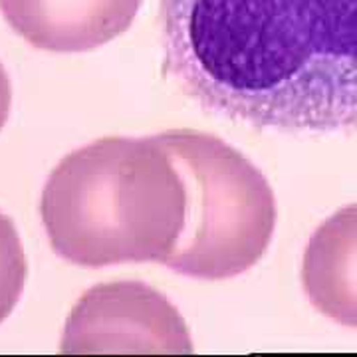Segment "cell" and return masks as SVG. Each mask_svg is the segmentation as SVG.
I'll return each mask as SVG.
<instances>
[{
	"instance_id": "obj_4",
	"label": "cell",
	"mask_w": 357,
	"mask_h": 357,
	"mask_svg": "<svg viewBox=\"0 0 357 357\" xmlns=\"http://www.w3.org/2000/svg\"><path fill=\"white\" fill-rule=\"evenodd\" d=\"M64 354H191L178 310L143 282L98 284L66 319Z\"/></svg>"
},
{
	"instance_id": "obj_3",
	"label": "cell",
	"mask_w": 357,
	"mask_h": 357,
	"mask_svg": "<svg viewBox=\"0 0 357 357\" xmlns=\"http://www.w3.org/2000/svg\"><path fill=\"white\" fill-rule=\"evenodd\" d=\"M187 189V218L163 266L199 280H227L264 256L276 227L272 187L246 155L191 129L159 135Z\"/></svg>"
},
{
	"instance_id": "obj_8",
	"label": "cell",
	"mask_w": 357,
	"mask_h": 357,
	"mask_svg": "<svg viewBox=\"0 0 357 357\" xmlns=\"http://www.w3.org/2000/svg\"><path fill=\"white\" fill-rule=\"evenodd\" d=\"M10 105H13V84H10L6 68L0 62V129L8 121Z\"/></svg>"
},
{
	"instance_id": "obj_6",
	"label": "cell",
	"mask_w": 357,
	"mask_h": 357,
	"mask_svg": "<svg viewBox=\"0 0 357 357\" xmlns=\"http://www.w3.org/2000/svg\"><path fill=\"white\" fill-rule=\"evenodd\" d=\"M302 280L314 306L357 328V204L340 211L312 236Z\"/></svg>"
},
{
	"instance_id": "obj_1",
	"label": "cell",
	"mask_w": 357,
	"mask_h": 357,
	"mask_svg": "<svg viewBox=\"0 0 357 357\" xmlns=\"http://www.w3.org/2000/svg\"><path fill=\"white\" fill-rule=\"evenodd\" d=\"M163 62L204 112L258 129H357V0H161Z\"/></svg>"
},
{
	"instance_id": "obj_2",
	"label": "cell",
	"mask_w": 357,
	"mask_h": 357,
	"mask_svg": "<svg viewBox=\"0 0 357 357\" xmlns=\"http://www.w3.org/2000/svg\"><path fill=\"white\" fill-rule=\"evenodd\" d=\"M40 215L54 252L72 264H163L185 229L187 189L159 135L105 137L56 165Z\"/></svg>"
},
{
	"instance_id": "obj_7",
	"label": "cell",
	"mask_w": 357,
	"mask_h": 357,
	"mask_svg": "<svg viewBox=\"0 0 357 357\" xmlns=\"http://www.w3.org/2000/svg\"><path fill=\"white\" fill-rule=\"evenodd\" d=\"M28 264L18 230L0 211V324L13 314L24 290Z\"/></svg>"
},
{
	"instance_id": "obj_5",
	"label": "cell",
	"mask_w": 357,
	"mask_h": 357,
	"mask_svg": "<svg viewBox=\"0 0 357 357\" xmlns=\"http://www.w3.org/2000/svg\"><path fill=\"white\" fill-rule=\"evenodd\" d=\"M143 0H0L18 36L48 52L100 48L133 24Z\"/></svg>"
}]
</instances>
